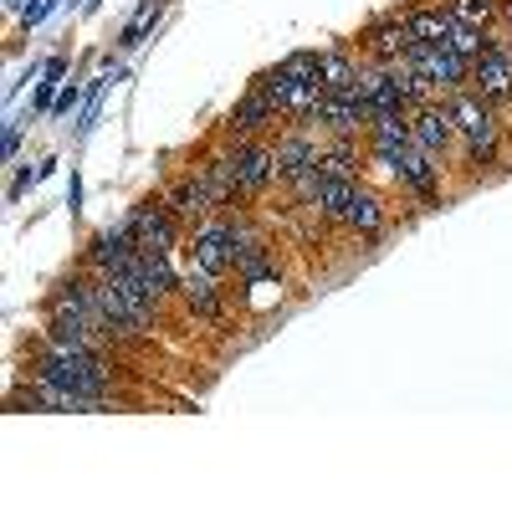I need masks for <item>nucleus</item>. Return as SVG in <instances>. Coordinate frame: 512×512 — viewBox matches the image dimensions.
Segmentation results:
<instances>
[{
    "label": "nucleus",
    "mask_w": 512,
    "mask_h": 512,
    "mask_svg": "<svg viewBox=\"0 0 512 512\" xmlns=\"http://www.w3.org/2000/svg\"><path fill=\"white\" fill-rule=\"evenodd\" d=\"M369 123H374V154L395 169V159H400V154L415 144V139H410V123H405V113H379V118H369Z\"/></svg>",
    "instance_id": "ddd939ff"
},
{
    "label": "nucleus",
    "mask_w": 512,
    "mask_h": 512,
    "mask_svg": "<svg viewBox=\"0 0 512 512\" xmlns=\"http://www.w3.org/2000/svg\"><path fill=\"white\" fill-rule=\"evenodd\" d=\"M477 88L482 98H512V47H487L477 57Z\"/></svg>",
    "instance_id": "9d476101"
},
{
    "label": "nucleus",
    "mask_w": 512,
    "mask_h": 512,
    "mask_svg": "<svg viewBox=\"0 0 512 512\" xmlns=\"http://www.w3.org/2000/svg\"><path fill=\"white\" fill-rule=\"evenodd\" d=\"M446 47H451L456 57H482V52H487V47H482V31H472V26H461V21H456V31L446 36Z\"/></svg>",
    "instance_id": "bb28decb"
},
{
    "label": "nucleus",
    "mask_w": 512,
    "mask_h": 512,
    "mask_svg": "<svg viewBox=\"0 0 512 512\" xmlns=\"http://www.w3.org/2000/svg\"><path fill=\"white\" fill-rule=\"evenodd\" d=\"M185 297H190V308L195 313H216V287H210V272L205 267H190V277H185Z\"/></svg>",
    "instance_id": "5701e85b"
},
{
    "label": "nucleus",
    "mask_w": 512,
    "mask_h": 512,
    "mask_svg": "<svg viewBox=\"0 0 512 512\" xmlns=\"http://www.w3.org/2000/svg\"><path fill=\"white\" fill-rule=\"evenodd\" d=\"M323 154L313 149V139H303V134H297V139H282L277 144V175L282 180H297V175H303V169H313Z\"/></svg>",
    "instance_id": "f3484780"
},
{
    "label": "nucleus",
    "mask_w": 512,
    "mask_h": 512,
    "mask_svg": "<svg viewBox=\"0 0 512 512\" xmlns=\"http://www.w3.org/2000/svg\"><path fill=\"white\" fill-rule=\"evenodd\" d=\"M313 118H318L323 128H333V134H354V128H359V123H369L374 113H369V103H364L354 88H328Z\"/></svg>",
    "instance_id": "39448f33"
},
{
    "label": "nucleus",
    "mask_w": 512,
    "mask_h": 512,
    "mask_svg": "<svg viewBox=\"0 0 512 512\" xmlns=\"http://www.w3.org/2000/svg\"><path fill=\"white\" fill-rule=\"evenodd\" d=\"M57 77H62V62H47V82L36 88V108H52V88H57Z\"/></svg>",
    "instance_id": "c756f323"
},
{
    "label": "nucleus",
    "mask_w": 512,
    "mask_h": 512,
    "mask_svg": "<svg viewBox=\"0 0 512 512\" xmlns=\"http://www.w3.org/2000/svg\"><path fill=\"white\" fill-rule=\"evenodd\" d=\"M277 175V154L272 149H241L236 154V185L241 190H262Z\"/></svg>",
    "instance_id": "dca6fc26"
},
{
    "label": "nucleus",
    "mask_w": 512,
    "mask_h": 512,
    "mask_svg": "<svg viewBox=\"0 0 512 512\" xmlns=\"http://www.w3.org/2000/svg\"><path fill=\"white\" fill-rule=\"evenodd\" d=\"M36 379L57 384V390H72V395L93 400V405H98L103 390H108V369H103V359L88 354V349H62V344H47V359H41Z\"/></svg>",
    "instance_id": "7ed1b4c3"
},
{
    "label": "nucleus",
    "mask_w": 512,
    "mask_h": 512,
    "mask_svg": "<svg viewBox=\"0 0 512 512\" xmlns=\"http://www.w3.org/2000/svg\"><path fill=\"white\" fill-rule=\"evenodd\" d=\"M16 144H21V123H11V128H6V154H16Z\"/></svg>",
    "instance_id": "7c9ffc66"
},
{
    "label": "nucleus",
    "mask_w": 512,
    "mask_h": 512,
    "mask_svg": "<svg viewBox=\"0 0 512 512\" xmlns=\"http://www.w3.org/2000/svg\"><path fill=\"white\" fill-rule=\"evenodd\" d=\"M236 267H241V277H246V282H267V277H272L267 246H262V241H246V246H236Z\"/></svg>",
    "instance_id": "4be33fe9"
},
{
    "label": "nucleus",
    "mask_w": 512,
    "mask_h": 512,
    "mask_svg": "<svg viewBox=\"0 0 512 512\" xmlns=\"http://www.w3.org/2000/svg\"><path fill=\"white\" fill-rule=\"evenodd\" d=\"M507 16H512V0H507Z\"/></svg>",
    "instance_id": "473e14b6"
},
{
    "label": "nucleus",
    "mask_w": 512,
    "mask_h": 512,
    "mask_svg": "<svg viewBox=\"0 0 512 512\" xmlns=\"http://www.w3.org/2000/svg\"><path fill=\"white\" fill-rule=\"evenodd\" d=\"M190 251H195V267H205L210 277L236 267V226H205Z\"/></svg>",
    "instance_id": "0eeeda50"
},
{
    "label": "nucleus",
    "mask_w": 512,
    "mask_h": 512,
    "mask_svg": "<svg viewBox=\"0 0 512 512\" xmlns=\"http://www.w3.org/2000/svg\"><path fill=\"white\" fill-rule=\"evenodd\" d=\"M318 169H323V175H338V180H354V149H333V154H323Z\"/></svg>",
    "instance_id": "cd10ccee"
},
{
    "label": "nucleus",
    "mask_w": 512,
    "mask_h": 512,
    "mask_svg": "<svg viewBox=\"0 0 512 512\" xmlns=\"http://www.w3.org/2000/svg\"><path fill=\"white\" fill-rule=\"evenodd\" d=\"M349 200H354V180H338V175H323V185H318V210L323 216H333V221H344L349 216Z\"/></svg>",
    "instance_id": "aec40b11"
},
{
    "label": "nucleus",
    "mask_w": 512,
    "mask_h": 512,
    "mask_svg": "<svg viewBox=\"0 0 512 512\" xmlns=\"http://www.w3.org/2000/svg\"><path fill=\"white\" fill-rule=\"evenodd\" d=\"M175 210H164V205H144V210H134L128 216V231H134V241H139V251H169L175 246Z\"/></svg>",
    "instance_id": "423d86ee"
},
{
    "label": "nucleus",
    "mask_w": 512,
    "mask_h": 512,
    "mask_svg": "<svg viewBox=\"0 0 512 512\" xmlns=\"http://www.w3.org/2000/svg\"><path fill=\"white\" fill-rule=\"evenodd\" d=\"M431 159H436V154H425L420 144H410V149L395 159V175H400V180H410L420 195H431V185H436V175H431Z\"/></svg>",
    "instance_id": "6ab92c4d"
},
{
    "label": "nucleus",
    "mask_w": 512,
    "mask_h": 512,
    "mask_svg": "<svg viewBox=\"0 0 512 512\" xmlns=\"http://www.w3.org/2000/svg\"><path fill=\"white\" fill-rule=\"evenodd\" d=\"M405 26H410V36H415V41L446 47V36L456 31V16H451V11H415V16H405Z\"/></svg>",
    "instance_id": "a211bd4d"
},
{
    "label": "nucleus",
    "mask_w": 512,
    "mask_h": 512,
    "mask_svg": "<svg viewBox=\"0 0 512 512\" xmlns=\"http://www.w3.org/2000/svg\"><path fill=\"white\" fill-rule=\"evenodd\" d=\"M354 77L359 72H354V62L344 52H328L323 57V82H328V88H354Z\"/></svg>",
    "instance_id": "a878e982"
},
{
    "label": "nucleus",
    "mask_w": 512,
    "mask_h": 512,
    "mask_svg": "<svg viewBox=\"0 0 512 512\" xmlns=\"http://www.w3.org/2000/svg\"><path fill=\"white\" fill-rule=\"evenodd\" d=\"M210 205H216V195H210L205 180H185L175 195H169V210H175V216H205Z\"/></svg>",
    "instance_id": "412c9836"
},
{
    "label": "nucleus",
    "mask_w": 512,
    "mask_h": 512,
    "mask_svg": "<svg viewBox=\"0 0 512 512\" xmlns=\"http://www.w3.org/2000/svg\"><path fill=\"white\" fill-rule=\"evenodd\" d=\"M456 134V113L451 108H420V118L410 123V139L425 149V154H441Z\"/></svg>",
    "instance_id": "f8f14e48"
},
{
    "label": "nucleus",
    "mask_w": 512,
    "mask_h": 512,
    "mask_svg": "<svg viewBox=\"0 0 512 512\" xmlns=\"http://www.w3.org/2000/svg\"><path fill=\"white\" fill-rule=\"evenodd\" d=\"M410 26L400 21V26H374V36H369V57L379 62V67H395V62H405V52H410Z\"/></svg>",
    "instance_id": "4468645a"
},
{
    "label": "nucleus",
    "mask_w": 512,
    "mask_h": 512,
    "mask_svg": "<svg viewBox=\"0 0 512 512\" xmlns=\"http://www.w3.org/2000/svg\"><path fill=\"white\" fill-rule=\"evenodd\" d=\"M272 113H277L272 93H267V88H251V93L241 98V108L231 113V123H226V128H231V134H256V128H262Z\"/></svg>",
    "instance_id": "2eb2a0df"
},
{
    "label": "nucleus",
    "mask_w": 512,
    "mask_h": 512,
    "mask_svg": "<svg viewBox=\"0 0 512 512\" xmlns=\"http://www.w3.org/2000/svg\"><path fill=\"white\" fill-rule=\"evenodd\" d=\"M72 103H77V88H67V93L57 98V113H72Z\"/></svg>",
    "instance_id": "2f4dec72"
},
{
    "label": "nucleus",
    "mask_w": 512,
    "mask_h": 512,
    "mask_svg": "<svg viewBox=\"0 0 512 512\" xmlns=\"http://www.w3.org/2000/svg\"><path fill=\"white\" fill-rule=\"evenodd\" d=\"M154 303L159 297L134 277V272H108L103 282H98V308H103V323H108V333H144L149 323H154Z\"/></svg>",
    "instance_id": "f03ea898"
},
{
    "label": "nucleus",
    "mask_w": 512,
    "mask_h": 512,
    "mask_svg": "<svg viewBox=\"0 0 512 512\" xmlns=\"http://www.w3.org/2000/svg\"><path fill=\"white\" fill-rule=\"evenodd\" d=\"M262 88L272 93L277 113H292V118L318 113V103H323V93H328V82H323V57H313V52L287 57L277 72L262 77Z\"/></svg>",
    "instance_id": "f257e3e1"
},
{
    "label": "nucleus",
    "mask_w": 512,
    "mask_h": 512,
    "mask_svg": "<svg viewBox=\"0 0 512 512\" xmlns=\"http://www.w3.org/2000/svg\"><path fill=\"white\" fill-rule=\"evenodd\" d=\"M354 93L369 103V113H405V93L395 88V72L390 67H374V72H359L354 77Z\"/></svg>",
    "instance_id": "6e6552de"
},
{
    "label": "nucleus",
    "mask_w": 512,
    "mask_h": 512,
    "mask_svg": "<svg viewBox=\"0 0 512 512\" xmlns=\"http://www.w3.org/2000/svg\"><path fill=\"white\" fill-rule=\"evenodd\" d=\"M446 11H451V16L461 21V26L482 31V26L492 21V11H497V6H492V0H446Z\"/></svg>",
    "instance_id": "b1692460"
},
{
    "label": "nucleus",
    "mask_w": 512,
    "mask_h": 512,
    "mask_svg": "<svg viewBox=\"0 0 512 512\" xmlns=\"http://www.w3.org/2000/svg\"><path fill=\"white\" fill-rule=\"evenodd\" d=\"M134 251H139V241H134V231H128V221H123L118 231H103L88 256H93V267L108 277V272H123L128 262H134Z\"/></svg>",
    "instance_id": "9b49d317"
},
{
    "label": "nucleus",
    "mask_w": 512,
    "mask_h": 512,
    "mask_svg": "<svg viewBox=\"0 0 512 512\" xmlns=\"http://www.w3.org/2000/svg\"><path fill=\"white\" fill-rule=\"evenodd\" d=\"M154 16H159V0H149V6H144V11L134 16V26L123 31V47H139V36H144V31L154 26Z\"/></svg>",
    "instance_id": "c85d7f7f"
},
{
    "label": "nucleus",
    "mask_w": 512,
    "mask_h": 512,
    "mask_svg": "<svg viewBox=\"0 0 512 512\" xmlns=\"http://www.w3.org/2000/svg\"><path fill=\"white\" fill-rule=\"evenodd\" d=\"M349 226H359V231H379V200L374 195H364V190H354V200H349V216H344Z\"/></svg>",
    "instance_id": "393cba45"
},
{
    "label": "nucleus",
    "mask_w": 512,
    "mask_h": 512,
    "mask_svg": "<svg viewBox=\"0 0 512 512\" xmlns=\"http://www.w3.org/2000/svg\"><path fill=\"white\" fill-rule=\"evenodd\" d=\"M451 113H456V134H466L472 154H492V144H497V123H492V113H487L477 98H456Z\"/></svg>",
    "instance_id": "1a4fd4ad"
},
{
    "label": "nucleus",
    "mask_w": 512,
    "mask_h": 512,
    "mask_svg": "<svg viewBox=\"0 0 512 512\" xmlns=\"http://www.w3.org/2000/svg\"><path fill=\"white\" fill-rule=\"evenodd\" d=\"M405 62H410L415 72H425V77H431L436 88H456V82L466 77V57H456L451 47H431V41H410Z\"/></svg>",
    "instance_id": "20e7f679"
}]
</instances>
